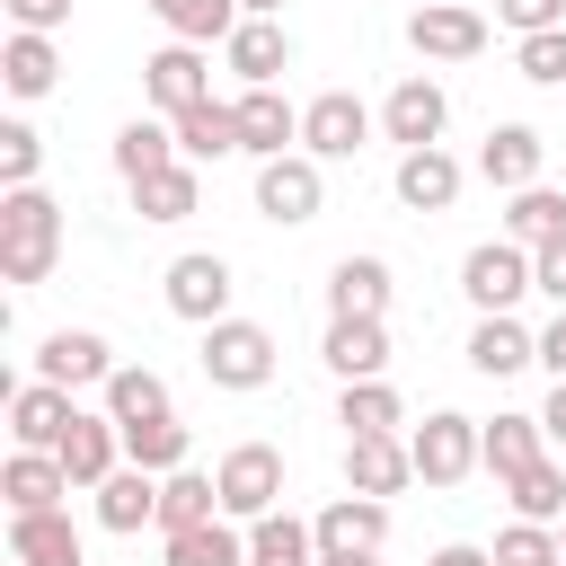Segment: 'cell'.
Segmentation results:
<instances>
[{"label":"cell","instance_id":"6da1fadb","mask_svg":"<svg viewBox=\"0 0 566 566\" xmlns=\"http://www.w3.org/2000/svg\"><path fill=\"white\" fill-rule=\"evenodd\" d=\"M62 256V203L44 186H9L0 195V283H44Z\"/></svg>","mask_w":566,"mask_h":566},{"label":"cell","instance_id":"7a4b0ae2","mask_svg":"<svg viewBox=\"0 0 566 566\" xmlns=\"http://www.w3.org/2000/svg\"><path fill=\"white\" fill-rule=\"evenodd\" d=\"M212 486H221L230 522H265V513H283V451L274 442H230L221 469H212Z\"/></svg>","mask_w":566,"mask_h":566},{"label":"cell","instance_id":"3957f363","mask_svg":"<svg viewBox=\"0 0 566 566\" xmlns=\"http://www.w3.org/2000/svg\"><path fill=\"white\" fill-rule=\"evenodd\" d=\"M159 292H168V310H177L186 327H221V318H230V292H239V274H230V256H212V248H186V256H168Z\"/></svg>","mask_w":566,"mask_h":566},{"label":"cell","instance_id":"277c9868","mask_svg":"<svg viewBox=\"0 0 566 566\" xmlns=\"http://www.w3.org/2000/svg\"><path fill=\"white\" fill-rule=\"evenodd\" d=\"M460 292H469L478 318H513V301L539 292V283H531V248H513V239L469 248V256H460Z\"/></svg>","mask_w":566,"mask_h":566},{"label":"cell","instance_id":"5b68a950","mask_svg":"<svg viewBox=\"0 0 566 566\" xmlns=\"http://www.w3.org/2000/svg\"><path fill=\"white\" fill-rule=\"evenodd\" d=\"M203 380L212 389H265L274 380V336L256 327V318H221V327H203Z\"/></svg>","mask_w":566,"mask_h":566},{"label":"cell","instance_id":"8992f818","mask_svg":"<svg viewBox=\"0 0 566 566\" xmlns=\"http://www.w3.org/2000/svg\"><path fill=\"white\" fill-rule=\"evenodd\" d=\"M407 451H416V478H424V486H460L469 469H486L478 416H460V407H433V416L407 433Z\"/></svg>","mask_w":566,"mask_h":566},{"label":"cell","instance_id":"52a82bcc","mask_svg":"<svg viewBox=\"0 0 566 566\" xmlns=\"http://www.w3.org/2000/svg\"><path fill=\"white\" fill-rule=\"evenodd\" d=\"M318 203H327V177H318V159H310V150H283V159H265V168H256V221L301 230V221H318Z\"/></svg>","mask_w":566,"mask_h":566},{"label":"cell","instance_id":"ba28073f","mask_svg":"<svg viewBox=\"0 0 566 566\" xmlns=\"http://www.w3.org/2000/svg\"><path fill=\"white\" fill-rule=\"evenodd\" d=\"M142 97L177 124V115H195V106H212V62H203V44H159L150 62H142Z\"/></svg>","mask_w":566,"mask_h":566},{"label":"cell","instance_id":"9c48e42d","mask_svg":"<svg viewBox=\"0 0 566 566\" xmlns=\"http://www.w3.org/2000/svg\"><path fill=\"white\" fill-rule=\"evenodd\" d=\"M442 124H451V97H442V80H424V71H407V80L380 97V133H389L398 150H433Z\"/></svg>","mask_w":566,"mask_h":566},{"label":"cell","instance_id":"30bf717a","mask_svg":"<svg viewBox=\"0 0 566 566\" xmlns=\"http://www.w3.org/2000/svg\"><path fill=\"white\" fill-rule=\"evenodd\" d=\"M35 380H53V389H106L115 380V345L97 327H53L35 345Z\"/></svg>","mask_w":566,"mask_h":566},{"label":"cell","instance_id":"8fae6325","mask_svg":"<svg viewBox=\"0 0 566 566\" xmlns=\"http://www.w3.org/2000/svg\"><path fill=\"white\" fill-rule=\"evenodd\" d=\"M53 460H62V478H71V486H80V495H97V486H106V478H115V469H124V424H115V416H106V407H97V416H88V407H80V416H71V433H62V451H53Z\"/></svg>","mask_w":566,"mask_h":566},{"label":"cell","instance_id":"7c38bea8","mask_svg":"<svg viewBox=\"0 0 566 566\" xmlns=\"http://www.w3.org/2000/svg\"><path fill=\"white\" fill-rule=\"evenodd\" d=\"M407 44L424 62H478L486 53V18L460 9V0H424V9H407Z\"/></svg>","mask_w":566,"mask_h":566},{"label":"cell","instance_id":"4fadbf2b","mask_svg":"<svg viewBox=\"0 0 566 566\" xmlns=\"http://www.w3.org/2000/svg\"><path fill=\"white\" fill-rule=\"evenodd\" d=\"M363 142H371V106H363L354 88H327V97L301 106V150H310V159H354Z\"/></svg>","mask_w":566,"mask_h":566},{"label":"cell","instance_id":"5bb4252c","mask_svg":"<svg viewBox=\"0 0 566 566\" xmlns=\"http://www.w3.org/2000/svg\"><path fill=\"white\" fill-rule=\"evenodd\" d=\"M318 557H380V539H389V504L380 495H336V504H318Z\"/></svg>","mask_w":566,"mask_h":566},{"label":"cell","instance_id":"9a60e30c","mask_svg":"<svg viewBox=\"0 0 566 566\" xmlns=\"http://www.w3.org/2000/svg\"><path fill=\"white\" fill-rule=\"evenodd\" d=\"M71 389H53V380H18L9 389V442L18 451H62V433H71Z\"/></svg>","mask_w":566,"mask_h":566},{"label":"cell","instance_id":"2e32d148","mask_svg":"<svg viewBox=\"0 0 566 566\" xmlns=\"http://www.w3.org/2000/svg\"><path fill=\"white\" fill-rule=\"evenodd\" d=\"M221 62L239 71V88H274L292 71V27L283 18H239V35L221 44Z\"/></svg>","mask_w":566,"mask_h":566},{"label":"cell","instance_id":"e0dca14e","mask_svg":"<svg viewBox=\"0 0 566 566\" xmlns=\"http://www.w3.org/2000/svg\"><path fill=\"white\" fill-rule=\"evenodd\" d=\"M230 106H239V142H248V159H256V168H265V159H283V150L301 142V106H292L283 88H239Z\"/></svg>","mask_w":566,"mask_h":566},{"label":"cell","instance_id":"ac0fdd59","mask_svg":"<svg viewBox=\"0 0 566 566\" xmlns=\"http://www.w3.org/2000/svg\"><path fill=\"white\" fill-rule=\"evenodd\" d=\"M539 159H548V142H539L531 124H486V142H478V177H486L495 195L539 186Z\"/></svg>","mask_w":566,"mask_h":566},{"label":"cell","instance_id":"d6986e66","mask_svg":"<svg viewBox=\"0 0 566 566\" xmlns=\"http://www.w3.org/2000/svg\"><path fill=\"white\" fill-rule=\"evenodd\" d=\"M318 363L336 380H389V318H327Z\"/></svg>","mask_w":566,"mask_h":566},{"label":"cell","instance_id":"ffe728a7","mask_svg":"<svg viewBox=\"0 0 566 566\" xmlns=\"http://www.w3.org/2000/svg\"><path fill=\"white\" fill-rule=\"evenodd\" d=\"M407 478H416V451H407L398 433H354V442H345V495H380V504H389Z\"/></svg>","mask_w":566,"mask_h":566},{"label":"cell","instance_id":"44dd1931","mask_svg":"<svg viewBox=\"0 0 566 566\" xmlns=\"http://www.w3.org/2000/svg\"><path fill=\"white\" fill-rule=\"evenodd\" d=\"M460 186H469V168H460L442 142H433V150H398V203H407V212H451Z\"/></svg>","mask_w":566,"mask_h":566},{"label":"cell","instance_id":"7402d4cb","mask_svg":"<svg viewBox=\"0 0 566 566\" xmlns=\"http://www.w3.org/2000/svg\"><path fill=\"white\" fill-rule=\"evenodd\" d=\"M9 566H88L71 513H9Z\"/></svg>","mask_w":566,"mask_h":566},{"label":"cell","instance_id":"603a6c76","mask_svg":"<svg viewBox=\"0 0 566 566\" xmlns=\"http://www.w3.org/2000/svg\"><path fill=\"white\" fill-rule=\"evenodd\" d=\"M186 150H177V124L168 115H133L124 133H115V177L124 186H142V177H159V168H177Z\"/></svg>","mask_w":566,"mask_h":566},{"label":"cell","instance_id":"cb8c5ba5","mask_svg":"<svg viewBox=\"0 0 566 566\" xmlns=\"http://www.w3.org/2000/svg\"><path fill=\"white\" fill-rule=\"evenodd\" d=\"M327 318H389V265H380V256H336V274H327Z\"/></svg>","mask_w":566,"mask_h":566},{"label":"cell","instance_id":"d4e9b609","mask_svg":"<svg viewBox=\"0 0 566 566\" xmlns=\"http://www.w3.org/2000/svg\"><path fill=\"white\" fill-rule=\"evenodd\" d=\"M531 363H539V336H531L522 318H478V327H469V371L513 380V371H531Z\"/></svg>","mask_w":566,"mask_h":566},{"label":"cell","instance_id":"484cf974","mask_svg":"<svg viewBox=\"0 0 566 566\" xmlns=\"http://www.w3.org/2000/svg\"><path fill=\"white\" fill-rule=\"evenodd\" d=\"M0 495H9V513H62L71 478H62V460H53V451H9Z\"/></svg>","mask_w":566,"mask_h":566},{"label":"cell","instance_id":"4316f807","mask_svg":"<svg viewBox=\"0 0 566 566\" xmlns=\"http://www.w3.org/2000/svg\"><path fill=\"white\" fill-rule=\"evenodd\" d=\"M478 451H486V478L504 486L513 469L548 460V424H539V416H495V424H478Z\"/></svg>","mask_w":566,"mask_h":566},{"label":"cell","instance_id":"83f0119b","mask_svg":"<svg viewBox=\"0 0 566 566\" xmlns=\"http://www.w3.org/2000/svg\"><path fill=\"white\" fill-rule=\"evenodd\" d=\"M106 416H115V424H159V416H177V398H168V380H159L150 363H115Z\"/></svg>","mask_w":566,"mask_h":566},{"label":"cell","instance_id":"f1b7e54d","mask_svg":"<svg viewBox=\"0 0 566 566\" xmlns=\"http://www.w3.org/2000/svg\"><path fill=\"white\" fill-rule=\"evenodd\" d=\"M150 18L168 27V44H230L239 35V0H150Z\"/></svg>","mask_w":566,"mask_h":566},{"label":"cell","instance_id":"f546056e","mask_svg":"<svg viewBox=\"0 0 566 566\" xmlns=\"http://www.w3.org/2000/svg\"><path fill=\"white\" fill-rule=\"evenodd\" d=\"M336 424H345V442H354V433H398V424H407V398H398L389 380H345V389H336Z\"/></svg>","mask_w":566,"mask_h":566},{"label":"cell","instance_id":"4dcf8cb0","mask_svg":"<svg viewBox=\"0 0 566 566\" xmlns=\"http://www.w3.org/2000/svg\"><path fill=\"white\" fill-rule=\"evenodd\" d=\"M97 522H106V531H142V522H159V478L124 460V469L97 486Z\"/></svg>","mask_w":566,"mask_h":566},{"label":"cell","instance_id":"1f68e13d","mask_svg":"<svg viewBox=\"0 0 566 566\" xmlns=\"http://www.w3.org/2000/svg\"><path fill=\"white\" fill-rule=\"evenodd\" d=\"M504 504H513V522H566V469L557 460H531V469H513L504 478Z\"/></svg>","mask_w":566,"mask_h":566},{"label":"cell","instance_id":"d6a6232c","mask_svg":"<svg viewBox=\"0 0 566 566\" xmlns=\"http://www.w3.org/2000/svg\"><path fill=\"white\" fill-rule=\"evenodd\" d=\"M168 566H248V522H195V531H168Z\"/></svg>","mask_w":566,"mask_h":566},{"label":"cell","instance_id":"836d02e7","mask_svg":"<svg viewBox=\"0 0 566 566\" xmlns=\"http://www.w3.org/2000/svg\"><path fill=\"white\" fill-rule=\"evenodd\" d=\"M248 566H318V531L301 513H265L248 522Z\"/></svg>","mask_w":566,"mask_h":566},{"label":"cell","instance_id":"e575fe53","mask_svg":"<svg viewBox=\"0 0 566 566\" xmlns=\"http://www.w3.org/2000/svg\"><path fill=\"white\" fill-rule=\"evenodd\" d=\"M177 150H186L195 168H203V159H239V150H248V142H239V106H221V97H212V106L177 115Z\"/></svg>","mask_w":566,"mask_h":566},{"label":"cell","instance_id":"d590c367","mask_svg":"<svg viewBox=\"0 0 566 566\" xmlns=\"http://www.w3.org/2000/svg\"><path fill=\"white\" fill-rule=\"evenodd\" d=\"M504 239H513V248H548V239H566V195H557V186H522V195L504 203Z\"/></svg>","mask_w":566,"mask_h":566},{"label":"cell","instance_id":"8d00e7d4","mask_svg":"<svg viewBox=\"0 0 566 566\" xmlns=\"http://www.w3.org/2000/svg\"><path fill=\"white\" fill-rule=\"evenodd\" d=\"M0 80H9V97H44V88L62 80L53 35H9V44H0Z\"/></svg>","mask_w":566,"mask_h":566},{"label":"cell","instance_id":"74e56055","mask_svg":"<svg viewBox=\"0 0 566 566\" xmlns=\"http://www.w3.org/2000/svg\"><path fill=\"white\" fill-rule=\"evenodd\" d=\"M195 203H203L195 159H177V168H159V177H142V186H133V212H142V221H186Z\"/></svg>","mask_w":566,"mask_h":566},{"label":"cell","instance_id":"f35d334b","mask_svg":"<svg viewBox=\"0 0 566 566\" xmlns=\"http://www.w3.org/2000/svg\"><path fill=\"white\" fill-rule=\"evenodd\" d=\"M195 522H221V486H212L203 469L159 478V531H195Z\"/></svg>","mask_w":566,"mask_h":566},{"label":"cell","instance_id":"ab89813d","mask_svg":"<svg viewBox=\"0 0 566 566\" xmlns=\"http://www.w3.org/2000/svg\"><path fill=\"white\" fill-rule=\"evenodd\" d=\"M124 460L150 469V478H177V469H186V424H177V416H159V424H124Z\"/></svg>","mask_w":566,"mask_h":566},{"label":"cell","instance_id":"60d3db41","mask_svg":"<svg viewBox=\"0 0 566 566\" xmlns=\"http://www.w3.org/2000/svg\"><path fill=\"white\" fill-rule=\"evenodd\" d=\"M35 168H44V133L27 115H9L0 124V186H35Z\"/></svg>","mask_w":566,"mask_h":566},{"label":"cell","instance_id":"b9f144b4","mask_svg":"<svg viewBox=\"0 0 566 566\" xmlns=\"http://www.w3.org/2000/svg\"><path fill=\"white\" fill-rule=\"evenodd\" d=\"M495 566H566V548L548 522H513V531H495Z\"/></svg>","mask_w":566,"mask_h":566},{"label":"cell","instance_id":"7bdbcfd3","mask_svg":"<svg viewBox=\"0 0 566 566\" xmlns=\"http://www.w3.org/2000/svg\"><path fill=\"white\" fill-rule=\"evenodd\" d=\"M513 71H522V80H539V88H566V27L522 35V44H513Z\"/></svg>","mask_w":566,"mask_h":566},{"label":"cell","instance_id":"ee69618b","mask_svg":"<svg viewBox=\"0 0 566 566\" xmlns=\"http://www.w3.org/2000/svg\"><path fill=\"white\" fill-rule=\"evenodd\" d=\"M495 18L513 35H548V27H566V0H495Z\"/></svg>","mask_w":566,"mask_h":566},{"label":"cell","instance_id":"f6af8a7d","mask_svg":"<svg viewBox=\"0 0 566 566\" xmlns=\"http://www.w3.org/2000/svg\"><path fill=\"white\" fill-rule=\"evenodd\" d=\"M0 9H9L18 35H53V27H71V0H0Z\"/></svg>","mask_w":566,"mask_h":566},{"label":"cell","instance_id":"bcb514c9","mask_svg":"<svg viewBox=\"0 0 566 566\" xmlns=\"http://www.w3.org/2000/svg\"><path fill=\"white\" fill-rule=\"evenodd\" d=\"M531 283L566 310V239H548V248H531Z\"/></svg>","mask_w":566,"mask_h":566},{"label":"cell","instance_id":"7dc6e473","mask_svg":"<svg viewBox=\"0 0 566 566\" xmlns=\"http://www.w3.org/2000/svg\"><path fill=\"white\" fill-rule=\"evenodd\" d=\"M539 363H548V380H566V310L539 327Z\"/></svg>","mask_w":566,"mask_h":566},{"label":"cell","instance_id":"c3c4849f","mask_svg":"<svg viewBox=\"0 0 566 566\" xmlns=\"http://www.w3.org/2000/svg\"><path fill=\"white\" fill-rule=\"evenodd\" d=\"M424 566H495V548H469V539H451V548H433Z\"/></svg>","mask_w":566,"mask_h":566},{"label":"cell","instance_id":"681fc988","mask_svg":"<svg viewBox=\"0 0 566 566\" xmlns=\"http://www.w3.org/2000/svg\"><path fill=\"white\" fill-rule=\"evenodd\" d=\"M539 424H548V451H566V380L548 389V407H539Z\"/></svg>","mask_w":566,"mask_h":566},{"label":"cell","instance_id":"f907efd6","mask_svg":"<svg viewBox=\"0 0 566 566\" xmlns=\"http://www.w3.org/2000/svg\"><path fill=\"white\" fill-rule=\"evenodd\" d=\"M239 18H283V0H239Z\"/></svg>","mask_w":566,"mask_h":566},{"label":"cell","instance_id":"816d5d0a","mask_svg":"<svg viewBox=\"0 0 566 566\" xmlns=\"http://www.w3.org/2000/svg\"><path fill=\"white\" fill-rule=\"evenodd\" d=\"M318 566H380V557H318Z\"/></svg>","mask_w":566,"mask_h":566},{"label":"cell","instance_id":"f5cc1de1","mask_svg":"<svg viewBox=\"0 0 566 566\" xmlns=\"http://www.w3.org/2000/svg\"><path fill=\"white\" fill-rule=\"evenodd\" d=\"M557 548H566V522H557Z\"/></svg>","mask_w":566,"mask_h":566},{"label":"cell","instance_id":"db71d44e","mask_svg":"<svg viewBox=\"0 0 566 566\" xmlns=\"http://www.w3.org/2000/svg\"><path fill=\"white\" fill-rule=\"evenodd\" d=\"M416 9H424V0H416Z\"/></svg>","mask_w":566,"mask_h":566}]
</instances>
